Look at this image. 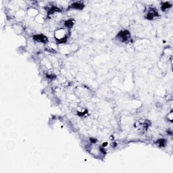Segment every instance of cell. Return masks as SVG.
Instances as JSON below:
<instances>
[{
	"label": "cell",
	"mask_w": 173,
	"mask_h": 173,
	"mask_svg": "<svg viewBox=\"0 0 173 173\" xmlns=\"http://www.w3.org/2000/svg\"><path fill=\"white\" fill-rule=\"evenodd\" d=\"M166 141L164 139H160L156 142V143L158 145L159 147H164L166 145Z\"/></svg>",
	"instance_id": "8"
},
{
	"label": "cell",
	"mask_w": 173,
	"mask_h": 173,
	"mask_svg": "<svg viewBox=\"0 0 173 173\" xmlns=\"http://www.w3.org/2000/svg\"><path fill=\"white\" fill-rule=\"evenodd\" d=\"M168 119H169L170 121L172 120V112H170V113L168 115Z\"/></svg>",
	"instance_id": "9"
},
{
	"label": "cell",
	"mask_w": 173,
	"mask_h": 173,
	"mask_svg": "<svg viewBox=\"0 0 173 173\" xmlns=\"http://www.w3.org/2000/svg\"><path fill=\"white\" fill-rule=\"evenodd\" d=\"M117 38L122 42H126L131 39V34L128 31H122L118 33Z\"/></svg>",
	"instance_id": "2"
},
{
	"label": "cell",
	"mask_w": 173,
	"mask_h": 173,
	"mask_svg": "<svg viewBox=\"0 0 173 173\" xmlns=\"http://www.w3.org/2000/svg\"><path fill=\"white\" fill-rule=\"evenodd\" d=\"M33 39L37 42H40L42 43H47L48 39L47 38L43 35H37L33 36Z\"/></svg>",
	"instance_id": "4"
},
{
	"label": "cell",
	"mask_w": 173,
	"mask_h": 173,
	"mask_svg": "<svg viewBox=\"0 0 173 173\" xmlns=\"http://www.w3.org/2000/svg\"><path fill=\"white\" fill-rule=\"evenodd\" d=\"M70 8H73V9H76V10H82L84 8V5L81 2H75L71 5Z\"/></svg>",
	"instance_id": "5"
},
{
	"label": "cell",
	"mask_w": 173,
	"mask_h": 173,
	"mask_svg": "<svg viewBox=\"0 0 173 173\" xmlns=\"http://www.w3.org/2000/svg\"><path fill=\"white\" fill-rule=\"evenodd\" d=\"M73 24H74V22H73V20H67V21H66L64 22V25L66 27L68 28H72V26H73Z\"/></svg>",
	"instance_id": "6"
},
{
	"label": "cell",
	"mask_w": 173,
	"mask_h": 173,
	"mask_svg": "<svg viewBox=\"0 0 173 173\" xmlns=\"http://www.w3.org/2000/svg\"><path fill=\"white\" fill-rule=\"evenodd\" d=\"M55 39L58 43H64L67 40V35L66 31L64 29L58 30L55 33Z\"/></svg>",
	"instance_id": "1"
},
{
	"label": "cell",
	"mask_w": 173,
	"mask_h": 173,
	"mask_svg": "<svg viewBox=\"0 0 173 173\" xmlns=\"http://www.w3.org/2000/svg\"><path fill=\"white\" fill-rule=\"evenodd\" d=\"M157 10L154 9V8H151L149 11H148V14L146 15V18L148 20H152L153 18L157 16Z\"/></svg>",
	"instance_id": "3"
},
{
	"label": "cell",
	"mask_w": 173,
	"mask_h": 173,
	"mask_svg": "<svg viewBox=\"0 0 173 173\" xmlns=\"http://www.w3.org/2000/svg\"><path fill=\"white\" fill-rule=\"evenodd\" d=\"M171 7V4H170L168 2H164L162 5V10H166L168 8Z\"/></svg>",
	"instance_id": "7"
}]
</instances>
